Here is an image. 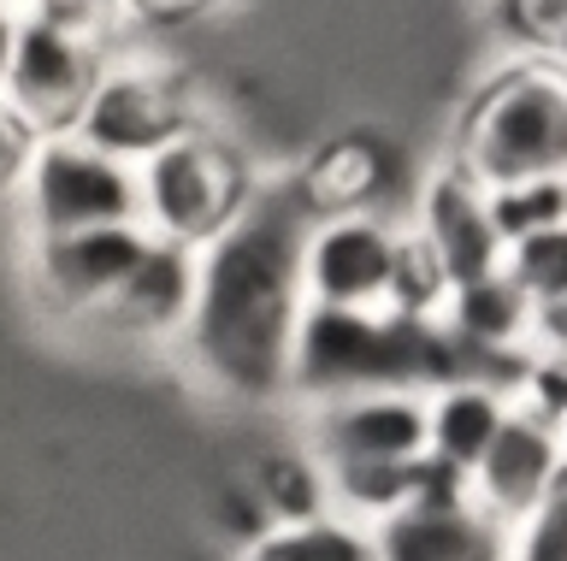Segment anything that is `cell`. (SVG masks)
I'll use <instances>...</instances> for the list:
<instances>
[{
    "label": "cell",
    "mask_w": 567,
    "mask_h": 561,
    "mask_svg": "<svg viewBox=\"0 0 567 561\" xmlns=\"http://www.w3.org/2000/svg\"><path fill=\"white\" fill-rule=\"evenodd\" d=\"M301 225L308 214L272 172L260 196L195 249V295L172 355L202 391L248 408L290 402V349L308 308Z\"/></svg>",
    "instance_id": "obj_1"
},
{
    "label": "cell",
    "mask_w": 567,
    "mask_h": 561,
    "mask_svg": "<svg viewBox=\"0 0 567 561\" xmlns=\"http://www.w3.org/2000/svg\"><path fill=\"white\" fill-rule=\"evenodd\" d=\"M443 160L473 172L478 184L567 172V65L538 48L496 60L461 101Z\"/></svg>",
    "instance_id": "obj_2"
},
{
    "label": "cell",
    "mask_w": 567,
    "mask_h": 561,
    "mask_svg": "<svg viewBox=\"0 0 567 561\" xmlns=\"http://www.w3.org/2000/svg\"><path fill=\"white\" fill-rule=\"evenodd\" d=\"M455 373L467 366L437 320L308 302L290 349V402H326L349 391H432Z\"/></svg>",
    "instance_id": "obj_3"
},
{
    "label": "cell",
    "mask_w": 567,
    "mask_h": 561,
    "mask_svg": "<svg viewBox=\"0 0 567 561\" xmlns=\"http://www.w3.org/2000/svg\"><path fill=\"white\" fill-rule=\"evenodd\" d=\"M266 178L272 166H260L255 148L202 118L136 160V225L159 242L202 249L260 196Z\"/></svg>",
    "instance_id": "obj_4"
},
{
    "label": "cell",
    "mask_w": 567,
    "mask_h": 561,
    "mask_svg": "<svg viewBox=\"0 0 567 561\" xmlns=\"http://www.w3.org/2000/svg\"><path fill=\"white\" fill-rule=\"evenodd\" d=\"M113 42H118V19H106V12L35 0V7H24V30H18V54L7 83H0V101L35 136L71 131Z\"/></svg>",
    "instance_id": "obj_5"
},
{
    "label": "cell",
    "mask_w": 567,
    "mask_h": 561,
    "mask_svg": "<svg viewBox=\"0 0 567 561\" xmlns=\"http://www.w3.org/2000/svg\"><path fill=\"white\" fill-rule=\"evenodd\" d=\"M202 118L207 113H202V101H195V83H189L184 65L166 60L159 48L113 42L71 131H78L83 143H95V148L136 166L142 154H154L159 143H172L177 131L202 125Z\"/></svg>",
    "instance_id": "obj_6"
},
{
    "label": "cell",
    "mask_w": 567,
    "mask_h": 561,
    "mask_svg": "<svg viewBox=\"0 0 567 561\" xmlns=\"http://www.w3.org/2000/svg\"><path fill=\"white\" fill-rule=\"evenodd\" d=\"M12 214H18L24 242L89 231V225H124V219H136V166L83 143L78 131L35 136L30 166L12 196Z\"/></svg>",
    "instance_id": "obj_7"
},
{
    "label": "cell",
    "mask_w": 567,
    "mask_h": 561,
    "mask_svg": "<svg viewBox=\"0 0 567 561\" xmlns=\"http://www.w3.org/2000/svg\"><path fill=\"white\" fill-rule=\"evenodd\" d=\"M402 254L396 207H354V214H319L301 225V290L313 308L390 313Z\"/></svg>",
    "instance_id": "obj_8"
},
{
    "label": "cell",
    "mask_w": 567,
    "mask_h": 561,
    "mask_svg": "<svg viewBox=\"0 0 567 561\" xmlns=\"http://www.w3.org/2000/svg\"><path fill=\"white\" fill-rule=\"evenodd\" d=\"M148 242L154 237L136 219L89 225V231H65V237H35V242H24L30 284L48 295V308L60 320L95 325L101 308L118 295V284L136 272V260L148 254Z\"/></svg>",
    "instance_id": "obj_9"
},
{
    "label": "cell",
    "mask_w": 567,
    "mask_h": 561,
    "mask_svg": "<svg viewBox=\"0 0 567 561\" xmlns=\"http://www.w3.org/2000/svg\"><path fill=\"white\" fill-rule=\"evenodd\" d=\"M561 472H567L561 426L532 396H514V408H508L503 426H496L491 449L478 455L473 472H467V497L514 532V526L556 490Z\"/></svg>",
    "instance_id": "obj_10"
},
{
    "label": "cell",
    "mask_w": 567,
    "mask_h": 561,
    "mask_svg": "<svg viewBox=\"0 0 567 561\" xmlns=\"http://www.w3.org/2000/svg\"><path fill=\"white\" fill-rule=\"evenodd\" d=\"M301 444L319 467L425 455V391H349L301 402Z\"/></svg>",
    "instance_id": "obj_11"
},
{
    "label": "cell",
    "mask_w": 567,
    "mask_h": 561,
    "mask_svg": "<svg viewBox=\"0 0 567 561\" xmlns=\"http://www.w3.org/2000/svg\"><path fill=\"white\" fill-rule=\"evenodd\" d=\"M402 219H408V231L437 254V267L450 272V284L503 267V237H496L485 184H478L473 172H461L455 160H443V154L425 166V178L408 189Z\"/></svg>",
    "instance_id": "obj_12"
},
{
    "label": "cell",
    "mask_w": 567,
    "mask_h": 561,
    "mask_svg": "<svg viewBox=\"0 0 567 561\" xmlns=\"http://www.w3.org/2000/svg\"><path fill=\"white\" fill-rule=\"evenodd\" d=\"M372 532V561H508L514 532L467 490H432L402 502Z\"/></svg>",
    "instance_id": "obj_13"
},
{
    "label": "cell",
    "mask_w": 567,
    "mask_h": 561,
    "mask_svg": "<svg viewBox=\"0 0 567 561\" xmlns=\"http://www.w3.org/2000/svg\"><path fill=\"white\" fill-rule=\"evenodd\" d=\"M189 295H195V249L184 242H148V254L136 260V272L118 284V295L101 308L95 331H113L124 343L142 349H172L177 331L189 320Z\"/></svg>",
    "instance_id": "obj_14"
},
{
    "label": "cell",
    "mask_w": 567,
    "mask_h": 561,
    "mask_svg": "<svg viewBox=\"0 0 567 561\" xmlns=\"http://www.w3.org/2000/svg\"><path fill=\"white\" fill-rule=\"evenodd\" d=\"M514 384L485 373H455L425 391V455L455 472H473V461L491 449L496 426L514 408Z\"/></svg>",
    "instance_id": "obj_15"
},
{
    "label": "cell",
    "mask_w": 567,
    "mask_h": 561,
    "mask_svg": "<svg viewBox=\"0 0 567 561\" xmlns=\"http://www.w3.org/2000/svg\"><path fill=\"white\" fill-rule=\"evenodd\" d=\"M248 497H255V515L266 526L331 515V508H326V467L313 461V449L301 444V437H296V444H272L266 455H255V467H248Z\"/></svg>",
    "instance_id": "obj_16"
},
{
    "label": "cell",
    "mask_w": 567,
    "mask_h": 561,
    "mask_svg": "<svg viewBox=\"0 0 567 561\" xmlns=\"http://www.w3.org/2000/svg\"><path fill=\"white\" fill-rule=\"evenodd\" d=\"M420 479L425 455H414V461H337L326 467V508L354 526H379L384 515L420 497Z\"/></svg>",
    "instance_id": "obj_17"
},
{
    "label": "cell",
    "mask_w": 567,
    "mask_h": 561,
    "mask_svg": "<svg viewBox=\"0 0 567 561\" xmlns=\"http://www.w3.org/2000/svg\"><path fill=\"white\" fill-rule=\"evenodd\" d=\"M243 561H372V532L343 515H313L290 526H260Z\"/></svg>",
    "instance_id": "obj_18"
},
{
    "label": "cell",
    "mask_w": 567,
    "mask_h": 561,
    "mask_svg": "<svg viewBox=\"0 0 567 561\" xmlns=\"http://www.w3.org/2000/svg\"><path fill=\"white\" fill-rule=\"evenodd\" d=\"M503 272L526 290V302L544 313H561L567 308V219L549 225V231H532L520 242L503 249Z\"/></svg>",
    "instance_id": "obj_19"
},
{
    "label": "cell",
    "mask_w": 567,
    "mask_h": 561,
    "mask_svg": "<svg viewBox=\"0 0 567 561\" xmlns=\"http://www.w3.org/2000/svg\"><path fill=\"white\" fill-rule=\"evenodd\" d=\"M485 201H491V219H496V237L520 242L532 231H549V225L567 219V178H508V184H485Z\"/></svg>",
    "instance_id": "obj_20"
},
{
    "label": "cell",
    "mask_w": 567,
    "mask_h": 561,
    "mask_svg": "<svg viewBox=\"0 0 567 561\" xmlns=\"http://www.w3.org/2000/svg\"><path fill=\"white\" fill-rule=\"evenodd\" d=\"M508 561H567V472L556 479V490L514 526Z\"/></svg>",
    "instance_id": "obj_21"
},
{
    "label": "cell",
    "mask_w": 567,
    "mask_h": 561,
    "mask_svg": "<svg viewBox=\"0 0 567 561\" xmlns=\"http://www.w3.org/2000/svg\"><path fill=\"white\" fill-rule=\"evenodd\" d=\"M30 148H35V131L0 101V207H12L18 178H24V166H30Z\"/></svg>",
    "instance_id": "obj_22"
},
{
    "label": "cell",
    "mask_w": 567,
    "mask_h": 561,
    "mask_svg": "<svg viewBox=\"0 0 567 561\" xmlns=\"http://www.w3.org/2000/svg\"><path fill=\"white\" fill-rule=\"evenodd\" d=\"M18 30H24V7H18V0H0V83H7V72H12Z\"/></svg>",
    "instance_id": "obj_23"
},
{
    "label": "cell",
    "mask_w": 567,
    "mask_h": 561,
    "mask_svg": "<svg viewBox=\"0 0 567 561\" xmlns=\"http://www.w3.org/2000/svg\"><path fill=\"white\" fill-rule=\"evenodd\" d=\"M538 355L567 361V308H561V313H544V320H538Z\"/></svg>",
    "instance_id": "obj_24"
},
{
    "label": "cell",
    "mask_w": 567,
    "mask_h": 561,
    "mask_svg": "<svg viewBox=\"0 0 567 561\" xmlns=\"http://www.w3.org/2000/svg\"><path fill=\"white\" fill-rule=\"evenodd\" d=\"M65 7H83V12H106V19H118V0H65Z\"/></svg>",
    "instance_id": "obj_25"
},
{
    "label": "cell",
    "mask_w": 567,
    "mask_h": 561,
    "mask_svg": "<svg viewBox=\"0 0 567 561\" xmlns=\"http://www.w3.org/2000/svg\"><path fill=\"white\" fill-rule=\"evenodd\" d=\"M549 54H556V60L567 65V30H561V42H556V48H549Z\"/></svg>",
    "instance_id": "obj_26"
},
{
    "label": "cell",
    "mask_w": 567,
    "mask_h": 561,
    "mask_svg": "<svg viewBox=\"0 0 567 561\" xmlns=\"http://www.w3.org/2000/svg\"><path fill=\"white\" fill-rule=\"evenodd\" d=\"M18 7H35V0H18Z\"/></svg>",
    "instance_id": "obj_27"
},
{
    "label": "cell",
    "mask_w": 567,
    "mask_h": 561,
    "mask_svg": "<svg viewBox=\"0 0 567 561\" xmlns=\"http://www.w3.org/2000/svg\"><path fill=\"white\" fill-rule=\"evenodd\" d=\"M561 178H567V172H561Z\"/></svg>",
    "instance_id": "obj_28"
}]
</instances>
